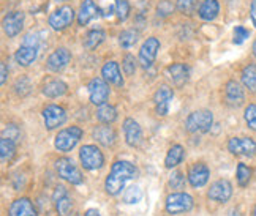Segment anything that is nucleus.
Wrapping results in <instances>:
<instances>
[{
  "label": "nucleus",
  "instance_id": "nucleus-26",
  "mask_svg": "<svg viewBox=\"0 0 256 216\" xmlns=\"http://www.w3.org/2000/svg\"><path fill=\"white\" fill-rule=\"evenodd\" d=\"M94 137L102 145H104V147H111L116 142V133H114V130L111 128V126L104 125V123L98 126V128H95Z\"/></svg>",
  "mask_w": 256,
  "mask_h": 216
},
{
  "label": "nucleus",
  "instance_id": "nucleus-34",
  "mask_svg": "<svg viewBox=\"0 0 256 216\" xmlns=\"http://www.w3.org/2000/svg\"><path fill=\"white\" fill-rule=\"evenodd\" d=\"M138 38H140V33H138L136 30H133V28H128V30H124L119 35V43L122 47L128 49V47H132L138 43Z\"/></svg>",
  "mask_w": 256,
  "mask_h": 216
},
{
  "label": "nucleus",
  "instance_id": "nucleus-49",
  "mask_svg": "<svg viewBox=\"0 0 256 216\" xmlns=\"http://www.w3.org/2000/svg\"><path fill=\"white\" fill-rule=\"evenodd\" d=\"M252 51H253V55L256 57V40L253 41V46H252Z\"/></svg>",
  "mask_w": 256,
  "mask_h": 216
},
{
  "label": "nucleus",
  "instance_id": "nucleus-19",
  "mask_svg": "<svg viewBox=\"0 0 256 216\" xmlns=\"http://www.w3.org/2000/svg\"><path fill=\"white\" fill-rule=\"evenodd\" d=\"M124 134L125 141L130 147H138L142 142V130L140 123L133 119H125L124 122Z\"/></svg>",
  "mask_w": 256,
  "mask_h": 216
},
{
  "label": "nucleus",
  "instance_id": "nucleus-35",
  "mask_svg": "<svg viewBox=\"0 0 256 216\" xmlns=\"http://www.w3.org/2000/svg\"><path fill=\"white\" fill-rule=\"evenodd\" d=\"M142 199V191L140 186H130L124 194V202L126 204H138Z\"/></svg>",
  "mask_w": 256,
  "mask_h": 216
},
{
  "label": "nucleus",
  "instance_id": "nucleus-10",
  "mask_svg": "<svg viewBox=\"0 0 256 216\" xmlns=\"http://www.w3.org/2000/svg\"><path fill=\"white\" fill-rule=\"evenodd\" d=\"M88 95H90V103L95 106H102L108 101L110 98V85L104 79H92L87 85Z\"/></svg>",
  "mask_w": 256,
  "mask_h": 216
},
{
  "label": "nucleus",
  "instance_id": "nucleus-45",
  "mask_svg": "<svg viewBox=\"0 0 256 216\" xmlns=\"http://www.w3.org/2000/svg\"><path fill=\"white\" fill-rule=\"evenodd\" d=\"M22 44H27V46H36L38 47V38H36V35L34 33H28L26 38H24V41H22Z\"/></svg>",
  "mask_w": 256,
  "mask_h": 216
},
{
  "label": "nucleus",
  "instance_id": "nucleus-15",
  "mask_svg": "<svg viewBox=\"0 0 256 216\" xmlns=\"http://www.w3.org/2000/svg\"><path fill=\"white\" fill-rule=\"evenodd\" d=\"M232 196V185L228 180H216L210 185L208 198L215 202H228Z\"/></svg>",
  "mask_w": 256,
  "mask_h": 216
},
{
  "label": "nucleus",
  "instance_id": "nucleus-28",
  "mask_svg": "<svg viewBox=\"0 0 256 216\" xmlns=\"http://www.w3.org/2000/svg\"><path fill=\"white\" fill-rule=\"evenodd\" d=\"M240 79L245 88H248L252 93H256V63H248L247 66H244Z\"/></svg>",
  "mask_w": 256,
  "mask_h": 216
},
{
  "label": "nucleus",
  "instance_id": "nucleus-22",
  "mask_svg": "<svg viewBox=\"0 0 256 216\" xmlns=\"http://www.w3.org/2000/svg\"><path fill=\"white\" fill-rule=\"evenodd\" d=\"M166 71H168L170 77L177 87L185 85L186 81H188V77H190V68L185 63H172L168 66V70Z\"/></svg>",
  "mask_w": 256,
  "mask_h": 216
},
{
  "label": "nucleus",
  "instance_id": "nucleus-16",
  "mask_svg": "<svg viewBox=\"0 0 256 216\" xmlns=\"http://www.w3.org/2000/svg\"><path fill=\"white\" fill-rule=\"evenodd\" d=\"M174 92L170 85H162L154 95V101H155V111L158 115L164 117L168 114V107H170V101L172 100Z\"/></svg>",
  "mask_w": 256,
  "mask_h": 216
},
{
  "label": "nucleus",
  "instance_id": "nucleus-21",
  "mask_svg": "<svg viewBox=\"0 0 256 216\" xmlns=\"http://www.w3.org/2000/svg\"><path fill=\"white\" fill-rule=\"evenodd\" d=\"M10 216H38L34 204L27 198L16 199L12 205H10Z\"/></svg>",
  "mask_w": 256,
  "mask_h": 216
},
{
  "label": "nucleus",
  "instance_id": "nucleus-7",
  "mask_svg": "<svg viewBox=\"0 0 256 216\" xmlns=\"http://www.w3.org/2000/svg\"><path fill=\"white\" fill-rule=\"evenodd\" d=\"M193 209V198L185 193H174L166 199V212L171 215L186 213Z\"/></svg>",
  "mask_w": 256,
  "mask_h": 216
},
{
  "label": "nucleus",
  "instance_id": "nucleus-11",
  "mask_svg": "<svg viewBox=\"0 0 256 216\" xmlns=\"http://www.w3.org/2000/svg\"><path fill=\"white\" fill-rule=\"evenodd\" d=\"M228 150L236 156H252L256 153V141L252 137H231Z\"/></svg>",
  "mask_w": 256,
  "mask_h": 216
},
{
  "label": "nucleus",
  "instance_id": "nucleus-25",
  "mask_svg": "<svg viewBox=\"0 0 256 216\" xmlns=\"http://www.w3.org/2000/svg\"><path fill=\"white\" fill-rule=\"evenodd\" d=\"M218 13H220L218 0H204L200 6V9H198L200 17L202 19V21H208V22L214 21V19L218 16Z\"/></svg>",
  "mask_w": 256,
  "mask_h": 216
},
{
  "label": "nucleus",
  "instance_id": "nucleus-48",
  "mask_svg": "<svg viewBox=\"0 0 256 216\" xmlns=\"http://www.w3.org/2000/svg\"><path fill=\"white\" fill-rule=\"evenodd\" d=\"M86 216H100V213H98L96 210H94V209H90V210L86 212Z\"/></svg>",
  "mask_w": 256,
  "mask_h": 216
},
{
  "label": "nucleus",
  "instance_id": "nucleus-1",
  "mask_svg": "<svg viewBox=\"0 0 256 216\" xmlns=\"http://www.w3.org/2000/svg\"><path fill=\"white\" fill-rule=\"evenodd\" d=\"M138 175V169L128 161H116L111 168V174L108 175L104 182L106 193L111 196L120 194L126 180H132Z\"/></svg>",
  "mask_w": 256,
  "mask_h": 216
},
{
  "label": "nucleus",
  "instance_id": "nucleus-27",
  "mask_svg": "<svg viewBox=\"0 0 256 216\" xmlns=\"http://www.w3.org/2000/svg\"><path fill=\"white\" fill-rule=\"evenodd\" d=\"M66 90H68V85L64 81L52 79L43 87V95H46L48 98H58V96H64Z\"/></svg>",
  "mask_w": 256,
  "mask_h": 216
},
{
  "label": "nucleus",
  "instance_id": "nucleus-50",
  "mask_svg": "<svg viewBox=\"0 0 256 216\" xmlns=\"http://www.w3.org/2000/svg\"><path fill=\"white\" fill-rule=\"evenodd\" d=\"M253 216H256V207H254V210H253Z\"/></svg>",
  "mask_w": 256,
  "mask_h": 216
},
{
  "label": "nucleus",
  "instance_id": "nucleus-39",
  "mask_svg": "<svg viewBox=\"0 0 256 216\" xmlns=\"http://www.w3.org/2000/svg\"><path fill=\"white\" fill-rule=\"evenodd\" d=\"M116 13L120 21H125L130 14V3L128 0H116Z\"/></svg>",
  "mask_w": 256,
  "mask_h": 216
},
{
  "label": "nucleus",
  "instance_id": "nucleus-4",
  "mask_svg": "<svg viewBox=\"0 0 256 216\" xmlns=\"http://www.w3.org/2000/svg\"><path fill=\"white\" fill-rule=\"evenodd\" d=\"M56 169L64 180H66L72 185H81L84 180L81 171L78 169V166L70 158H58L56 161Z\"/></svg>",
  "mask_w": 256,
  "mask_h": 216
},
{
  "label": "nucleus",
  "instance_id": "nucleus-12",
  "mask_svg": "<svg viewBox=\"0 0 256 216\" xmlns=\"http://www.w3.org/2000/svg\"><path fill=\"white\" fill-rule=\"evenodd\" d=\"M72 60V54L68 49L65 47H58L56 49V51L48 57V60H46V68L49 71H52V73H60L62 70H65L66 65L70 63Z\"/></svg>",
  "mask_w": 256,
  "mask_h": 216
},
{
  "label": "nucleus",
  "instance_id": "nucleus-40",
  "mask_svg": "<svg viewBox=\"0 0 256 216\" xmlns=\"http://www.w3.org/2000/svg\"><path fill=\"white\" fill-rule=\"evenodd\" d=\"M14 92L19 96H26L28 92H30V81H28L26 76L19 77V79L16 81V84H14Z\"/></svg>",
  "mask_w": 256,
  "mask_h": 216
},
{
  "label": "nucleus",
  "instance_id": "nucleus-33",
  "mask_svg": "<svg viewBox=\"0 0 256 216\" xmlns=\"http://www.w3.org/2000/svg\"><path fill=\"white\" fill-rule=\"evenodd\" d=\"M236 179H238L239 186L245 188V186H247L250 183V180H252V169L248 168L247 164L239 163L238 164V171H236Z\"/></svg>",
  "mask_w": 256,
  "mask_h": 216
},
{
  "label": "nucleus",
  "instance_id": "nucleus-38",
  "mask_svg": "<svg viewBox=\"0 0 256 216\" xmlns=\"http://www.w3.org/2000/svg\"><path fill=\"white\" fill-rule=\"evenodd\" d=\"M196 3H198V0H177L176 8L182 14H192L196 8Z\"/></svg>",
  "mask_w": 256,
  "mask_h": 216
},
{
  "label": "nucleus",
  "instance_id": "nucleus-44",
  "mask_svg": "<svg viewBox=\"0 0 256 216\" xmlns=\"http://www.w3.org/2000/svg\"><path fill=\"white\" fill-rule=\"evenodd\" d=\"M172 11H174V5L170 2V0H160L158 6H156V13H158V16L166 17V16H170Z\"/></svg>",
  "mask_w": 256,
  "mask_h": 216
},
{
  "label": "nucleus",
  "instance_id": "nucleus-29",
  "mask_svg": "<svg viewBox=\"0 0 256 216\" xmlns=\"http://www.w3.org/2000/svg\"><path fill=\"white\" fill-rule=\"evenodd\" d=\"M104 38H106V33L102 30V28H95V30H90L86 38H84V47L88 49V51H92V49L98 47L103 41H104Z\"/></svg>",
  "mask_w": 256,
  "mask_h": 216
},
{
  "label": "nucleus",
  "instance_id": "nucleus-51",
  "mask_svg": "<svg viewBox=\"0 0 256 216\" xmlns=\"http://www.w3.org/2000/svg\"><path fill=\"white\" fill-rule=\"evenodd\" d=\"M56 2H66V0H56Z\"/></svg>",
  "mask_w": 256,
  "mask_h": 216
},
{
  "label": "nucleus",
  "instance_id": "nucleus-41",
  "mask_svg": "<svg viewBox=\"0 0 256 216\" xmlns=\"http://www.w3.org/2000/svg\"><path fill=\"white\" fill-rule=\"evenodd\" d=\"M122 68H124V71H125L126 76H133L134 74V71H136V60H134V57L132 54H126L124 57Z\"/></svg>",
  "mask_w": 256,
  "mask_h": 216
},
{
  "label": "nucleus",
  "instance_id": "nucleus-47",
  "mask_svg": "<svg viewBox=\"0 0 256 216\" xmlns=\"http://www.w3.org/2000/svg\"><path fill=\"white\" fill-rule=\"evenodd\" d=\"M0 68H2V84H5L6 82V76H8V66H6V63L5 62H2V65H0Z\"/></svg>",
  "mask_w": 256,
  "mask_h": 216
},
{
  "label": "nucleus",
  "instance_id": "nucleus-3",
  "mask_svg": "<svg viewBox=\"0 0 256 216\" xmlns=\"http://www.w3.org/2000/svg\"><path fill=\"white\" fill-rule=\"evenodd\" d=\"M81 137H82V130L80 126H70V128L58 131V134L56 136L54 145L58 152H70L80 142Z\"/></svg>",
  "mask_w": 256,
  "mask_h": 216
},
{
  "label": "nucleus",
  "instance_id": "nucleus-36",
  "mask_svg": "<svg viewBox=\"0 0 256 216\" xmlns=\"http://www.w3.org/2000/svg\"><path fill=\"white\" fill-rule=\"evenodd\" d=\"M244 119H245V122H247L248 128L252 131H256V104H248L247 107H245Z\"/></svg>",
  "mask_w": 256,
  "mask_h": 216
},
{
  "label": "nucleus",
  "instance_id": "nucleus-24",
  "mask_svg": "<svg viewBox=\"0 0 256 216\" xmlns=\"http://www.w3.org/2000/svg\"><path fill=\"white\" fill-rule=\"evenodd\" d=\"M38 55V47L36 46H27L21 44V47L18 49L14 54V60L18 62L19 66H28L36 60Z\"/></svg>",
  "mask_w": 256,
  "mask_h": 216
},
{
  "label": "nucleus",
  "instance_id": "nucleus-31",
  "mask_svg": "<svg viewBox=\"0 0 256 216\" xmlns=\"http://www.w3.org/2000/svg\"><path fill=\"white\" fill-rule=\"evenodd\" d=\"M96 119L100 120L102 123L104 125H110L116 119H117V111H116V107L111 106V104H102L100 107L96 109Z\"/></svg>",
  "mask_w": 256,
  "mask_h": 216
},
{
  "label": "nucleus",
  "instance_id": "nucleus-42",
  "mask_svg": "<svg viewBox=\"0 0 256 216\" xmlns=\"http://www.w3.org/2000/svg\"><path fill=\"white\" fill-rule=\"evenodd\" d=\"M19 136H21V131H19V128L16 125H6L4 131H2V137H6V139H12V141H18L19 139Z\"/></svg>",
  "mask_w": 256,
  "mask_h": 216
},
{
  "label": "nucleus",
  "instance_id": "nucleus-43",
  "mask_svg": "<svg viewBox=\"0 0 256 216\" xmlns=\"http://www.w3.org/2000/svg\"><path fill=\"white\" fill-rule=\"evenodd\" d=\"M184 183H185V177L182 175V172L176 171V172L171 174V177H170V186H171L172 190H182Z\"/></svg>",
  "mask_w": 256,
  "mask_h": 216
},
{
  "label": "nucleus",
  "instance_id": "nucleus-37",
  "mask_svg": "<svg viewBox=\"0 0 256 216\" xmlns=\"http://www.w3.org/2000/svg\"><path fill=\"white\" fill-rule=\"evenodd\" d=\"M232 36H234L232 38L234 44H242L250 36V30H248V28H245L244 25H236L234 32H232Z\"/></svg>",
  "mask_w": 256,
  "mask_h": 216
},
{
  "label": "nucleus",
  "instance_id": "nucleus-5",
  "mask_svg": "<svg viewBox=\"0 0 256 216\" xmlns=\"http://www.w3.org/2000/svg\"><path fill=\"white\" fill-rule=\"evenodd\" d=\"M80 158H81L84 169L87 171H96L103 168V164H104V156L102 150L95 145H84L80 150Z\"/></svg>",
  "mask_w": 256,
  "mask_h": 216
},
{
  "label": "nucleus",
  "instance_id": "nucleus-46",
  "mask_svg": "<svg viewBox=\"0 0 256 216\" xmlns=\"http://www.w3.org/2000/svg\"><path fill=\"white\" fill-rule=\"evenodd\" d=\"M250 19H252V24L256 27V0H253L250 6Z\"/></svg>",
  "mask_w": 256,
  "mask_h": 216
},
{
  "label": "nucleus",
  "instance_id": "nucleus-14",
  "mask_svg": "<svg viewBox=\"0 0 256 216\" xmlns=\"http://www.w3.org/2000/svg\"><path fill=\"white\" fill-rule=\"evenodd\" d=\"M224 100L230 107H239L245 101V92L238 81H228L224 85Z\"/></svg>",
  "mask_w": 256,
  "mask_h": 216
},
{
  "label": "nucleus",
  "instance_id": "nucleus-20",
  "mask_svg": "<svg viewBox=\"0 0 256 216\" xmlns=\"http://www.w3.org/2000/svg\"><path fill=\"white\" fill-rule=\"evenodd\" d=\"M102 76L103 79L116 87H122L124 85V79H122V73H120V68L117 62H106L102 68Z\"/></svg>",
  "mask_w": 256,
  "mask_h": 216
},
{
  "label": "nucleus",
  "instance_id": "nucleus-30",
  "mask_svg": "<svg viewBox=\"0 0 256 216\" xmlns=\"http://www.w3.org/2000/svg\"><path fill=\"white\" fill-rule=\"evenodd\" d=\"M184 160V147L182 145H172L168 155H166V160H164V166L168 169L176 168L177 164H180V161Z\"/></svg>",
  "mask_w": 256,
  "mask_h": 216
},
{
  "label": "nucleus",
  "instance_id": "nucleus-8",
  "mask_svg": "<svg viewBox=\"0 0 256 216\" xmlns=\"http://www.w3.org/2000/svg\"><path fill=\"white\" fill-rule=\"evenodd\" d=\"M158 51H160V40L158 38L150 36L142 43V46L140 49V63L144 70H149V68L154 65Z\"/></svg>",
  "mask_w": 256,
  "mask_h": 216
},
{
  "label": "nucleus",
  "instance_id": "nucleus-23",
  "mask_svg": "<svg viewBox=\"0 0 256 216\" xmlns=\"http://www.w3.org/2000/svg\"><path fill=\"white\" fill-rule=\"evenodd\" d=\"M98 13H100V9H98L94 0H84L81 3L80 13H78V24L87 25L90 21H94L95 17H98Z\"/></svg>",
  "mask_w": 256,
  "mask_h": 216
},
{
  "label": "nucleus",
  "instance_id": "nucleus-17",
  "mask_svg": "<svg viewBox=\"0 0 256 216\" xmlns=\"http://www.w3.org/2000/svg\"><path fill=\"white\" fill-rule=\"evenodd\" d=\"M210 177V171L204 163H194L190 171H188V182L194 188H201L206 183H208Z\"/></svg>",
  "mask_w": 256,
  "mask_h": 216
},
{
  "label": "nucleus",
  "instance_id": "nucleus-32",
  "mask_svg": "<svg viewBox=\"0 0 256 216\" xmlns=\"http://www.w3.org/2000/svg\"><path fill=\"white\" fill-rule=\"evenodd\" d=\"M16 153V145L14 141L12 139H6V137H2L0 141V155H2V161L8 163L13 160V156Z\"/></svg>",
  "mask_w": 256,
  "mask_h": 216
},
{
  "label": "nucleus",
  "instance_id": "nucleus-18",
  "mask_svg": "<svg viewBox=\"0 0 256 216\" xmlns=\"http://www.w3.org/2000/svg\"><path fill=\"white\" fill-rule=\"evenodd\" d=\"M52 201L56 204V209L58 212V215L62 216H68L73 209V202L70 199V196H68V191L65 186H57L54 194H52Z\"/></svg>",
  "mask_w": 256,
  "mask_h": 216
},
{
  "label": "nucleus",
  "instance_id": "nucleus-13",
  "mask_svg": "<svg viewBox=\"0 0 256 216\" xmlns=\"http://www.w3.org/2000/svg\"><path fill=\"white\" fill-rule=\"evenodd\" d=\"M24 19H26V16L22 11H12L10 14H6L2 22L5 35L8 38H14L16 35L21 33L22 27H24Z\"/></svg>",
  "mask_w": 256,
  "mask_h": 216
},
{
  "label": "nucleus",
  "instance_id": "nucleus-6",
  "mask_svg": "<svg viewBox=\"0 0 256 216\" xmlns=\"http://www.w3.org/2000/svg\"><path fill=\"white\" fill-rule=\"evenodd\" d=\"M74 21V11L72 6H60L57 8L54 13L49 16V25H51L52 30L56 32H62L66 27H70Z\"/></svg>",
  "mask_w": 256,
  "mask_h": 216
},
{
  "label": "nucleus",
  "instance_id": "nucleus-2",
  "mask_svg": "<svg viewBox=\"0 0 256 216\" xmlns=\"http://www.w3.org/2000/svg\"><path fill=\"white\" fill-rule=\"evenodd\" d=\"M212 123H214L212 112L208 109H201V111H194L193 114L188 115L185 126L186 131L192 134H202L212 128Z\"/></svg>",
  "mask_w": 256,
  "mask_h": 216
},
{
  "label": "nucleus",
  "instance_id": "nucleus-9",
  "mask_svg": "<svg viewBox=\"0 0 256 216\" xmlns=\"http://www.w3.org/2000/svg\"><path fill=\"white\" fill-rule=\"evenodd\" d=\"M43 120L48 130H56L58 126H62L66 120V112L62 106L49 104L43 109Z\"/></svg>",
  "mask_w": 256,
  "mask_h": 216
}]
</instances>
